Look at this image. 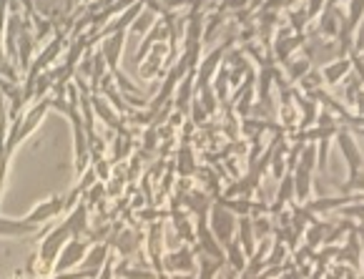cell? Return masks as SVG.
<instances>
[{"label": "cell", "instance_id": "20", "mask_svg": "<svg viewBox=\"0 0 364 279\" xmlns=\"http://www.w3.org/2000/svg\"><path fill=\"white\" fill-rule=\"evenodd\" d=\"M139 239H141V234H136V231H131V229H124V231H116L108 242L118 249V254H121V257H131V254L139 249V244H141Z\"/></svg>", "mask_w": 364, "mask_h": 279}, {"label": "cell", "instance_id": "5", "mask_svg": "<svg viewBox=\"0 0 364 279\" xmlns=\"http://www.w3.org/2000/svg\"><path fill=\"white\" fill-rule=\"evenodd\" d=\"M161 267H164V272H168V274H193L198 267L196 252H193L188 244L186 247L173 249V252H166L164 259H161Z\"/></svg>", "mask_w": 364, "mask_h": 279}, {"label": "cell", "instance_id": "43", "mask_svg": "<svg viewBox=\"0 0 364 279\" xmlns=\"http://www.w3.org/2000/svg\"><path fill=\"white\" fill-rule=\"evenodd\" d=\"M359 134H362V136H364V129H359Z\"/></svg>", "mask_w": 364, "mask_h": 279}, {"label": "cell", "instance_id": "26", "mask_svg": "<svg viewBox=\"0 0 364 279\" xmlns=\"http://www.w3.org/2000/svg\"><path fill=\"white\" fill-rule=\"evenodd\" d=\"M116 279H156V269L131 267L129 262H116Z\"/></svg>", "mask_w": 364, "mask_h": 279}, {"label": "cell", "instance_id": "34", "mask_svg": "<svg viewBox=\"0 0 364 279\" xmlns=\"http://www.w3.org/2000/svg\"><path fill=\"white\" fill-rule=\"evenodd\" d=\"M324 6H327V0H306V16H309V21H316L321 16V11H324Z\"/></svg>", "mask_w": 364, "mask_h": 279}, {"label": "cell", "instance_id": "11", "mask_svg": "<svg viewBox=\"0 0 364 279\" xmlns=\"http://www.w3.org/2000/svg\"><path fill=\"white\" fill-rule=\"evenodd\" d=\"M63 211H65V199L53 196V199H48V201H41V204H38L36 209L26 216V221H33V224H46V221H50L53 216L63 214Z\"/></svg>", "mask_w": 364, "mask_h": 279}, {"label": "cell", "instance_id": "28", "mask_svg": "<svg viewBox=\"0 0 364 279\" xmlns=\"http://www.w3.org/2000/svg\"><path fill=\"white\" fill-rule=\"evenodd\" d=\"M154 26H156V13H151L149 8H144V11L139 13V18H136V21L131 23V28H129V31L134 33L136 38H144L146 33H149Z\"/></svg>", "mask_w": 364, "mask_h": 279}, {"label": "cell", "instance_id": "42", "mask_svg": "<svg viewBox=\"0 0 364 279\" xmlns=\"http://www.w3.org/2000/svg\"><path fill=\"white\" fill-rule=\"evenodd\" d=\"M83 6H93V0H83Z\"/></svg>", "mask_w": 364, "mask_h": 279}, {"label": "cell", "instance_id": "37", "mask_svg": "<svg viewBox=\"0 0 364 279\" xmlns=\"http://www.w3.org/2000/svg\"><path fill=\"white\" fill-rule=\"evenodd\" d=\"M193 164H191V154L188 151H181V174H191Z\"/></svg>", "mask_w": 364, "mask_h": 279}, {"label": "cell", "instance_id": "1", "mask_svg": "<svg viewBox=\"0 0 364 279\" xmlns=\"http://www.w3.org/2000/svg\"><path fill=\"white\" fill-rule=\"evenodd\" d=\"M41 234H43V229H41ZM70 239V231L65 224H58L53 226V229H48L43 234V242H41V247H38V259L43 262V267L48 269L50 274H53V262L58 259L60 249L65 247V242Z\"/></svg>", "mask_w": 364, "mask_h": 279}, {"label": "cell", "instance_id": "17", "mask_svg": "<svg viewBox=\"0 0 364 279\" xmlns=\"http://www.w3.org/2000/svg\"><path fill=\"white\" fill-rule=\"evenodd\" d=\"M63 224L68 226L70 236L88 234V204L86 201H78V204L68 211V219H65Z\"/></svg>", "mask_w": 364, "mask_h": 279}, {"label": "cell", "instance_id": "29", "mask_svg": "<svg viewBox=\"0 0 364 279\" xmlns=\"http://www.w3.org/2000/svg\"><path fill=\"white\" fill-rule=\"evenodd\" d=\"M274 83V68L264 65L262 73H259V101H269V91H272Z\"/></svg>", "mask_w": 364, "mask_h": 279}, {"label": "cell", "instance_id": "36", "mask_svg": "<svg viewBox=\"0 0 364 279\" xmlns=\"http://www.w3.org/2000/svg\"><path fill=\"white\" fill-rule=\"evenodd\" d=\"M161 6L166 8V13H173V11H178V8H183V6H188L191 0H159Z\"/></svg>", "mask_w": 364, "mask_h": 279}, {"label": "cell", "instance_id": "8", "mask_svg": "<svg viewBox=\"0 0 364 279\" xmlns=\"http://www.w3.org/2000/svg\"><path fill=\"white\" fill-rule=\"evenodd\" d=\"M164 56H176L171 48L166 46V41H156L154 48L146 53V63H139V75L144 78V81H149V78H156V75H164L166 70H164Z\"/></svg>", "mask_w": 364, "mask_h": 279}, {"label": "cell", "instance_id": "22", "mask_svg": "<svg viewBox=\"0 0 364 279\" xmlns=\"http://www.w3.org/2000/svg\"><path fill=\"white\" fill-rule=\"evenodd\" d=\"M291 181H294V196L299 199L301 204H306L311 196V172L304 167H294L291 172Z\"/></svg>", "mask_w": 364, "mask_h": 279}, {"label": "cell", "instance_id": "10", "mask_svg": "<svg viewBox=\"0 0 364 279\" xmlns=\"http://www.w3.org/2000/svg\"><path fill=\"white\" fill-rule=\"evenodd\" d=\"M164 221H151L149 226V234H146V252H149V259L154 264V269H164L161 267V259H164Z\"/></svg>", "mask_w": 364, "mask_h": 279}, {"label": "cell", "instance_id": "31", "mask_svg": "<svg viewBox=\"0 0 364 279\" xmlns=\"http://www.w3.org/2000/svg\"><path fill=\"white\" fill-rule=\"evenodd\" d=\"M354 191H364V172L359 169L357 174L347 177V184L342 186V194H354Z\"/></svg>", "mask_w": 364, "mask_h": 279}, {"label": "cell", "instance_id": "2", "mask_svg": "<svg viewBox=\"0 0 364 279\" xmlns=\"http://www.w3.org/2000/svg\"><path fill=\"white\" fill-rule=\"evenodd\" d=\"M53 108V98L50 96H46V98H38V103L31 108L28 113H23V118H21V126H18V131H16V136H13V141L6 146L8 151H16V146L18 144H23V141L28 139V136H33V131L41 126V121L46 118V113Z\"/></svg>", "mask_w": 364, "mask_h": 279}, {"label": "cell", "instance_id": "35", "mask_svg": "<svg viewBox=\"0 0 364 279\" xmlns=\"http://www.w3.org/2000/svg\"><path fill=\"white\" fill-rule=\"evenodd\" d=\"M46 279H91L83 269H73V272H60L53 274V277H46Z\"/></svg>", "mask_w": 364, "mask_h": 279}, {"label": "cell", "instance_id": "27", "mask_svg": "<svg viewBox=\"0 0 364 279\" xmlns=\"http://www.w3.org/2000/svg\"><path fill=\"white\" fill-rule=\"evenodd\" d=\"M327 231H329V224H324V221H311V224L304 229L306 247L316 249L319 244H324V236H327Z\"/></svg>", "mask_w": 364, "mask_h": 279}, {"label": "cell", "instance_id": "40", "mask_svg": "<svg viewBox=\"0 0 364 279\" xmlns=\"http://www.w3.org/2000/svg\"><path fill=\"white\" fill-rule=\"evenodd\" d=\"M357 234H359V239H362V244H364V226H357Z\"/></svg>", "mask_w": 364, "mask_h": 279}, {"label": "cell", "instance_id": "16", "mask_svg": "<svg viewBox=\"0 0 364 279\" xmlns=\"http://www.w3.org/2000/svg\"><path fill=\"white\" fill-rule=\"evenodd\" d=\"M26 234H41V224H33L26 219H6L0 216V236H8V239H18V236Z\"/></svg>", "mask_w": 364, "mask_h": 279}, {"label": "cell", "instance_id": "9", "mask_svg": "<svg viewBox=\"0 0 364 279\" xmlns=\"http://www.w3.org/2000/svg\"><path fill=\"white\" fill-rule=\"evenodd\" d=\"M113 252V244L111 242H93L91 247H88V252H86V257H83V262H80V269L88 274V277H96L98 274V269L106 264V259H108V254Z\"/></svg>", "mask_w": 364, "mask_h": 279}, {"label": "cell", "instance_id": "41", "mask_svg": "<svg viewBox=\"0 0 364 279\" xmlns=\"http://www.w3.org/2000/svg\"><path fill=\"white\" fill-rule=\"evenodd\" d=\"M349 279H364V277H359V274H349Z\"/></svg>", "mask_w": 364, "mask_h": 279}, {"label": "cell", "instance_id": "14", "mask_svg": "<svg viewBox=\"0 0 364 279\" xmlns=\"http://www.w3.org/2000/svg\"><path fill=\"white\" fill-rule=\"evenodd\" d=\"M224 51H226V46H221V48H216L214 53L206 56V58L198 63V68H196V91H198V88H204V86H211V78H214V73L219 70L221 58H224Z\"/></svg>", "mask_w": 364, "mask_h": 279}, {"label": "cell", "instance_id": "24", "mask_svg": "<svg viewBox=\"0 0 364 279\" xmlns=\"http://www.w3.org/2000/svg\"><path fill=\"white\" fill-rule=\"evenodd\" d=\"M301 43H304V33H294V36H284V33H279V38H277V58L282 60V63H287V60H289V56L294 53Z\"/></svg>", "mask_w": 364, "mask_h": 279}, {"label": "cell", "instance_id": "4", "mask_svg": "<svg viewBox=\"0 0 364 279\" xmlns=\"http://www.w3.org/2000/svg\"><path fill=\"white\" fill-rule=\"evenodd\" d=\"M88 247H91V242H83V236H70L68 242H65V247L60 249L58 259L53 262V274H60V272H73V269L80 267V262H83V257H86Z\"/></svg>", "mask_w": 364, "mask_h": 279}, {"label": "cell", "instance_id": "30", "mask_svg": "<svg viewBox=\"0 0 364 279\" xmlns=\"http://www.w3.org/2000/svg\"><path fill=\"white\" fill-rule=\"evenodd\" d=\"M289 65V81H299L301 75H306L311 70V60L309 58H301V60H287Z\"/></svg>", "mask_w": 364, "mask_h": 279}, {"label": "cell", "instance_id": "23", "mask_svg": "<svg viewBox=\"0 0 364 279\" xmlns=\"http://www.w3.org/2000/svg\"><path fill=\"white\" fill-rule=\"evenodd\" d=\"M347 16H344V26H342V33H349V36H354V33L362 28L364 23V0H349L347 3Z\"/></svg>", "mask_w": 364, "mask_h": 279}, {"label": "cell", "instance_id": "13", "mask_svg": "<svg viewBox=\"0 0 364 279\" xmlns=\"http://www.w3.org/2000/svg\"><path fill=\"white\" fill-rule=\"evenodd\" d=\"M193 93H196V70H188L176 86V96L171 98L173 106L178 113H188V106L193 101Z\"/></svg>", "mask_w": 364, "mask_h": 279}, {"label": "cell", "instance_id": "25", "mask_svg": "<svg viewBox=\"0 0 364 279\" xmlns=\"http://www.w3.org/2000/svg\"><path fill=\"white\" fill-rule=\"evenodd\" d=\"M196 252V249H193ZM198 254V277L196 279H216V274L221 272V267L226 264V259H214V257H209V254H201V252H196Z\"/></svg>", "mask_w": 364, "mask_h": 279}, {"label": "cell", "instance_id": "19", "mask_svg": "<svg viewBox=\"0 0 364 279\" xmlns=\"http://www.w3.org/2000/svg\"><path fill=\"white\" fill-rule=\"evenodd\" d=\"M236 239H239L241 249L247 252V257H252L254 249H257V234H254V224H252V216L244 214L236 219Z\"/></svg>", "mask_w": 364, "mask_h": 279}, {"label": "cell", "instance_id": "12", "mask_svg": "<svg viewBox=\"0 0 364 279\" xmlns=\"http://www.w3.org/2000/svg\"><path fill=\"white\" fill-rule=\"evenodd\" d=\"M91 106H93V113L101 118L103 124L108 126L111 131L116 134H124V124H121V113L111 106L103 96H91Z\"/></svg>", "mask_w": 364, "mask_h": 279}, {"label": "cell", "instance_id": "39", "mask_svg": "<svg viewBox=\"0 0 364 279\" xmlns=\"http://www.w3.org/2000/svg\"><path fill=\"white\" fill-rule=\"evenodd\" d=\"M342 3H349V0H327V6L324 8H339Z\"/></svg>", "mask_w": 364, "mask_h": 279}, {"label": "cell", "instance_id": "18", "mask_svg": "<svg viewBox=\"0 0 364 279\" xmlns=\"http://www.w3.org/2000/svg\"><path fill=\"white\" fill-rule=\"evenodd\" d=\"M349 70H352V58L347 56V58H334L332 63L324 65L319 73H321V78H324L327 86H337L342 78H347Z\"/></svg>", "mask_w": 364, "mask_h": 279}, {"label": "cell", "instance_id": "32", "mask_svg": "<svg viewBox=\"0 0 364 279\" xmlns=\"http://www.w3.org/2000/svg\"><path fill=\"white\" fill-rule=\"evenodd\" d=\"M289 18H291V31H294V33H304L306 26H309V16H306V8H304V11H291Z\"/></svg>", "mask_w": 364, "mask_h": 279}, {"label": "cell", "instance_id": "3", "mask_svg": "<svg viewBox=\"0 0 364 279\" xmlns=\"http://www.w3.org/2000/svg\"><path fill=\"white\" fill-rule=\"evenodd\" d=\"M206 216H209V219H206L209 221V229L214 231V236L219 239L221 247L234 239V234H236V214L234 211H229L224 204L216 201V204L209 206V214Z\"/></svg>", "mask_w": 364, "mask_h": 279}, {"label": "cell", "instance_id": "21", "mask_svg": "<svg viewBox=\"0 0 364 279\" xmlns=\"http://www.w3.org/2000/svg\"><path fill=\"white\" fill-rule=\"evenodd\" d=\"M224 259L229 262V267L234 269L236 274H241L244 269H247V262H249V257H247V252L241 249V244H239V239H231V242H226L224 244Z\"/></svg>", "mask_w": 364, "mask_h": 279}, {"label": "cell", "instance_id": "7", "mask_svg": "<svg viewBox=\"0 0 364 279\" xmlns=\"http://www.w3.org/2000/svg\"><path fill=\"white\" fill-rule=\"evenodd\" d=\"M334 139H337V146H339V151H342V159H344V164H347V172H349V177H352V174H357L364 164L362 149H359L357 139H354V134L349 129H339Z\"/></svg>", "mask_w": 364, "mask_h": 279}, {"label": "cell", "instance_id": "44", "mask_svg": "<svg viewBox=\"0 0 364 279\" xmlns=\"http://www.w3.org/2000/svg\"><path fill=\"white\" fill-rule=\"evenodd\" d=\"M231 279H234V277H231Z\"/></svg>", "mask_w": 364, "mask_h": 279}, {"label": "cell", "instance_id": "15", "mask_svg": "<svg viewBox=\"0 0 364 279\" xmlns=\"http://www.w3.org/2000/svg\"><path fill=\"white\" fill-rule=\"evenodd\" d=\"M362 247H364V244H362V239H359V234H357V226H352V229H349L347 242H344V247L339 249L337 257L342 259V262L352 264L354 272H359V269H362Z\"/></svg>", "mask_w": 364, "mask_h": 279}, {"label": "cell", "instance_id": "6", "mask_svg": "<svg viewBox=\"0 0 364 279\" xmlns=\"http://www.w3.org/2000/svg\"><path fill=\"white\" fill-rule=\"evenodd\" d=\"M124 48H126V31H113V33H108V36H103L101 56H103V60H106L108 73L121 70V56H124Z\"/></svg>", "mask_w": 364, "mask_h": 279}, {"label": "cell", "instance_id": "38", "mask_svg": "<svg viewBox=\"0 0 364 279\" xmlns=\"http://www.w3.org/2000/svg\"><path fill=\"white\" fill-rule=\"evenodd\" d=\"M282 279H306L301 272H296V269H289V272H282Z\"/></svg>", "mask_w": 364, "mask_h": 279}, {"label": "cell", "instance_id": "33", "mask_svg": "<svg viewBox=\"0 0 364 279\" xmlns=\"http://www.w3.org/2000/svg\"><path fill=\"white\" fill-rule=\"evenodd\" d=\"M272 159V172H274V177L277 179H282L284 177V172H287V159H284V151L279 149L277 154H272L269 156Z\"/></svg>", "mask_w": 364, "mask_h": 279}]
</instances>
